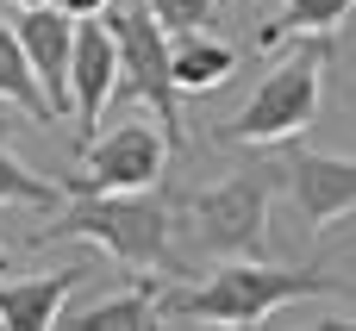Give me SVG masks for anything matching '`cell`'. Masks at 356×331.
Here are the masks:
<instances>
[{
	"label": "cell",
	"instance_id": "8992f818",
	"mask_svg": "<svg viewBox=\"0 0 356 331\" xmlns=\"http://www.w3.org/2000/svg\"><path fill=\"white\" fill-rule=\"evenodd\" d=\"M163 163H169V138L156 125H119L81 144V175H69V188L75 194H138V188H156Z\"/></svg>",
	"mask_w": 356,
	"mask_h": 331
},
{
	"label": "cell",
	"instance_id": "5bb4252c",
	"mask_svg": "<svg viewBox=\"0 0 356 331\" xmlns=\"http://www.w3.org/2000/svg\"><path fill=\"white\" fill-rule=\"evenodd\" d=\"M0 100L19 106L25 119H50V100H44V88L31 81V63H25L13 25H0Z\"/></svg>",
	"mask_w": 356,
	"mask_h": 331
},
{
	"label": "cell",
	"instance_id": "277c9868",
	"mask_svg": "<svg viewBox=\"0 0 356 331\" xmlns=\"http://www.w3.org/2000/svg\"><path fill=\"white\" fill-rule=\"evenodd\" d=\"M106 31H113V44H119V94L144 100V106L156 113V131L169 138V150H181L188 131H181V113H175V69H169V44H175V38L150 19L144 0L113 6V13H106Z\"/></svg>",
	"mask_w": 356,
	"mask_h": 331
},
{
	"label": "cell",
	"instance_id": "e0dca14e",
	"mask_svg": "<svg viewBox=\"0 0 356 331\" xmlns=\"http://www.w3.org/2000/svg\"><path fill=\"white\" fill-rule=\"evenodd\" d=\"M50 6H56V13H69V19H100L113 0H50Z\"/></svg>",
	"mask_w": 356,
	"mask_h": 331
},
{
	"label": "cell",
	"instance_id": "ffe728a7",
	"mask_svg": "<svg viewBox=\"0 0 356 331\" xmlns=\"http://www.w3.org/2000/svg\"><path fill=\"white\" fill-rule=\"evenodd\" d=\"M0 275H6V250H0Z\"/></svg>",
	"mask_w": 356,
	"mask_h": 331
},
{
	"label": "cell",
	"instance_id": "44dd1931",
	"mask_svg": "<svg viewBox=\"0 0 356 331\" xmlns=\"http://www.w3.org/2000/svg\"><path fill=\"white\" fill-rule=\"evenodd\" d=\"M338 331H356V325H338Z\"/></svg>",
	"mask_w": 356,
	"mask_h": 331
},
{
	"label": "cell",
	"instance_id": "8fae6325",
	"mask_svg": "<svg viewBox=\"0 0 356 331\" xmlns=\"http://www.w3.org/2000/svg\"><path fill=\"white\" fill-rule=\"evenodd\" d=\"M169 69H175V94H213L232 69H238V50L194 31V38H175L169 44Z\"/></svg>",
	"mask_w": 356,
	"mask_h": 331
},
{
	"label": "cell",
	"instance_id": "d6986e66",
	"mask_svg": "<svg viewBox=\"0 0 356 331\" xmlns=\"http://www.w3.org/2000/svg\"><path fill=\"white\" fill-rule=\"evenodd\" d=\"M19 6H50V0H19Z\"/></svg>",
	"mask_w": 356,
	"mask_h": 331
},
{
	"label": "cell",
	"instance_id": "ac0fdd59",
	"mask_svg": "<svg viewBox=\"0 0 356 331\" xmlns=\"http://www.w3.org/2000/svg\"><path fill=\"white\" fill-rule=\"evenodd\" d=\"M313 331H338V319H325V325H313Z\"/></svg>",
	"mask_w": 356,
	"mask_h": 331
},
{
	"label": "cell",
	"instance_id": "7c38bea8",
	"mask_svg": "<svg viewBox=\"0 0 356 331\" xmlns=\"http://www.w3.org/2000/svg\"><path fill=\"white\" fill-rule=\"evenodd\" d=\"M156 319H163V288L138 282V288H125V294L94 300L88 313H75L63 331H156Z\"/></svg>",
	"mask_w": 356,
	"mask_h": 331
},
{
	"label": "cell",
	"instance_id": "7a4b0ae2",
	"mask_svg": "<svg viewBox=\"0 0 356 331\" xmlns=\"http://www.w3.org/2000/svg\"><path fill=\"white\" fill-rule=\"evenodd\" d=\"M307 294H338V282L319 275V269H269L263 257L257 263L244 257V263L213 269L200 288H163V313L169 319H200V325H219V331H250L275 307L307 300Z\"/></svg>",
	"mask_w": 356,
	"mask_h": 331
},
{
	"label": "cell",
	"instance_id": "5b68a950",
	"mask_svg": "<svg viewBox=\"0 0 356 331\" xmlns=\"http://www.w3.org/2000/svg\"><path fill=\"white\" fill-rule=\"evenodd\" d=\"M269 194H275V169H250V175H232L207 194L188 200V238L194 250L207 257H225V263H257L263 244H269Z\"/></svg>",
	"mask_w": 356,
	"mask_h": 331
},
{
	"label": "cell",
	"instance_id": "52a82bcc",
	"mask_svg": "<svg viewBox=\"0 0 356 331\" xmlns=\"http://www.w3.org/2000/svg\"><path fill=\"white\" fill-rule=\"evenodd\" d=\"M294 194V213L307 232L338 225L344 213H356V156H325V150H294L275 169Z\"/></svg>",
	"mask_w": 356,
	"mask_h": 331
},
{
	"label": "cell",
	"instance_id": "4fadbf2b",
	"mask_svg": "<svg viewBox=\"0 0 356 331\" xmlns=\"http://www.w3.org/2000/svg\"><path fill=\"white\" fill-rule=\"evenodd\" d=\"M350 6H356V0H288V6L263 25L257 50H275V44H288V38H319V31H332Z\"/></svg>",
	"mask_w": 356,
	"mask_h": 331
},
{
	"label": "cell",
	"instance_id": "ba28073f",
	"mask_svg": "<svg viewBox=\"0 0 356 331\" xmlns=\"http://www.w3.org/2000/svg\"><path fill=\"white\" fill-rule=\"evenodd\" d=\"M25 63H31V81L44 88L50 100V119L69 113V56H75V19L56 13V6H19V25H13Z\"/></svg>",
	"mask_w": 356,
	"mask_h": 331
},
{
	"label": "cell",
	"instance_id": "2e32d148",
	"mask_svg": "<svg viewBox=\"0 0 356 331\" xmlns=\"http://www.w3.org/2000/svg\"><path fill=\"white\" fill-rule=\"evenodd\" d=\"M144 6L169 38H194V31L213 25V0H144Z\"/></svg>",
	"mask_w": 356,
	"mask_h": 331
},
{
	"label": "cell",
	"instance_id": "30bf717a",
	"mask_svg": "<svg viewBox=\"0 0 356 331\" xmlns=\"http://www.w3.org/2000/svg\"><path fill=\"white\" fill-rule=\"evenodd\" d=\"M88 269H56L31 282H0V331H50L63 319V300L81 288Z\"/></svg>",
	"mask_w": 356,
	"mask_h": 331
},
{
	"label": "cell",
	"instance_id": "3957f363",
	"mask_svg": "<svg viewBox=\"0 0 356 331\" xmlns=\"http://www.w3.org/2000/svg\"><path fill=\"white\" fill-rule=\"evenodd\" d=\"M319 88H325V44H300L294 56H282L263 75V88L219 131V144H282V138L307 131L319 113Z\"/></svg>",
	"mask_w": 356,
	"mask_h": 331
},
{
	"label": "cell",
	"instance_id": "6da1fadb",
	"mask_svg": "<svg viewBox=\"0 0 356 331\" xmlns=\"http://www.w3.org/2000/svg\"><path fill=\"white\" fill-rule=\"evenodd\" d=\"M44 238H88V244H100L125 269L181 275V257H175V207L156 188H138V194H81L75 207H63L44 225Z\"/></svg>",
	"mask_w": 356,
	"mask_h": 331
},
{
	"label": "cell",
	"instance_id": "9c48e42d",
	"mask_svg": "<svg viewBox=\"0 0 356 331\" xmlns=\"http://www.w3.org/2000/svg\"><path fill=\"white\" fill-rule=\"evenodd\" d=\"M119 94V44L100 19H75V56H69V119L81 125V144L100 125V106Z\"/></svg>",
	"mask_w": 356,
	"mask_h": 331
},
{
	"label": "cell",
	"instance_id": "9a60e30c",
	"mask_svg": "<svg viewBox=\"0 0 356 331\" xmlns=\"http://www.w3.org/2000/svg\"><path fill=\"white\" fill-rule=\"evenodd\" d=\"M63 200V188L50 181V175H31L6 144H0V207H56Z\"/></svg>",
	"mask_w": 356,
	"mask_h": 331
}]
</instances>
